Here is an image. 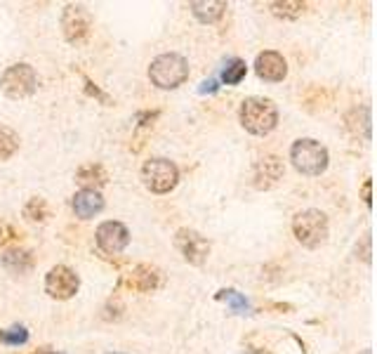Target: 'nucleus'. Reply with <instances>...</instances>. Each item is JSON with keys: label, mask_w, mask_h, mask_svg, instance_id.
<instances>
[{"label": "nucleus", "mask_w": 377, "mask_h": 354, "mask_svg": "<svg viewBox=\"0 0 377 354\" xmlns=\"http://www.w3.org/2000/svg\"><path fill=\"white\" fill-rule=\"evenodd\" d=\"M255 71L259 79L266 83H281L288 76V64H285L283 55L274 53V50H266V53L257 55Z\"/></svg>", "instance_id": "obj_11"}, {"label": "nucleus", "mask_w": 377, "mask_h": 354, "mask_svg": "<svg viewBox=\"0 0 377 354\" xmlns=\"http://www.w3.org/2000/svg\"><path fill=\"white\" fill-rule=\"evenodd\" d=\"M142 179L144 186L153 194H167L179 182V170L172 161L167 158H151L142 165Z\"/></svg>", "instance_id": "obj_6"}, {"label": "nucleus", "mask_w": 377, "mask_h": 354, "mask_svg": "<svg viewBox=\"0 0 377 354\" xmlns=\"http://www.w3.org/2000/svg\"><path fill=\"white\" fill-rule=\"evenodd\" d=\"M281 177H283V163L276 156L259 158L255 168H252V184H255V189H271L274 184H278Z\"/></svg>", "instance_id": "obj_12"}, {"label": "nucleus", "mask_w": 377, "mask_h": 354, "mask_svg": "<svg viewBox=\"0 0 377 354\" xmlns=\"http://www.w3.org/2000/svg\"><path fill=\"white\" fill-rule=\"evenodd\" d=\"M24 215L29 217L31 222H45V217H48V203H45V198L41 196L31 198L24 208Z\"/></svg>", "instance_id": "obj_22"}, {"label": "nucleus", "mask_w": 377, "mask_h": 354, "mask_svg": "<svg viewBox=\"0 0 377 354\" xmlns=\"http://www.w3.org/2000/svg\"><path fill=\"white\" fill-rule=\"evenodd\" d=\"M214 90H217V86H214V81H207V83H203L200 93H214Z\"/></svg>", "instance_id": "obj_24"}, {"label": "nucleus", "mask_w": 377, "mask_h": 354, "mask_svg": "<svg viewBox=\"0 0 377 354\" xmlns=\"http://www.w3.org/2000/svg\"><path fill=\"white\" fill-rule=\"evenodd\" d=\"M3 267L12 274H26L34 267V255H31V250L12 248L3 255Z\"/></svg>", "instance_id": "obj_17"}, {"label": "nucleus", "mask_w": 377, "mask_h": 354, "mask_svg": "<svg viewBox=\"0 0 377 354\" xmlns=\"http://www.w3.org/2000/svg\"><path fill=\"white\" fill-rule=\"evenodd\" d=\"M363 196H366V203L370 205V182L363 184Z\"/></svg>", "instance_id": "obj_25"}, {"label": "nucleus", "mask_w": 377, "mask_h": 354, "mask_svg": "<svg viewBox=\"0 0 377 354\" xmlns=\"http://www.w3.org/2000/svg\"><path fill=\"white\" fill-rule=\"evenodd\" d=\"M149 79L156 88L160 90H174L188 79V62L181 55L167 53L158 55L149 67Z\"/></svg>", "instance_id": "obj_2"}, {"label": "nucleus", "mask_w": 377, "mask_h": 354, "mask_svg": "<svg viewBox=\"0 0 377 354\" xmlns=\"http://www.w3.org/2000/svg\"><path fill=\"white\" fill-rule=\"evenodd\" d=\"M71 205H74V212L78 217L88 220V217H95L97 212L104 210V198L100 191H95V189H81L74 196V203Z\"/></svg>", "instance_id": "obj_14"}, {"label": "nucleus", "mask_w": 377, "mask_h": 354, "mask_svg": "<svg viewBox=\"0 0 377 354\" xmlns=\"http://www.w3.org/2000/svg\"><path fill=\"white\" fill-rule=\"evenodd\" d=\"M290 161L302 175H321L328 168V149L318 139L304 137L297 139L290 149Z\"/></svg>", "instance_id": "obj_4"}, {"label": "nucleus", "mask_w": 377, "mask_h": 354, "mask_svg": "<svg viewBox=\"0 0 377 354\" xmlns=\"http://www.w3.org/2000/svg\"><path fill=\"white\" fill-rule=\"evenodd\" d=\"M0 340H3L5 345L19 347L29 340V331H26L24 326H12V328H8V331H0Z\"/></svg>", "instance_id": "obj_23"}, {"label": "nucleus", "mask_w": 377, "mask_h": 354, "mask_svg": "<svg viewBox=\"0 0 377 354\" xmlns=\"http://www.w3.org/2000/svg\"><path fill=\"white\" fill-rule=\"evenodd\" d=\"M0 236H3V224H0Z\"/></svg>", "instance_id": "obj_28"}, {"label": "nucleus", "mask_w": 377, "mask_h": 354, "mask_svg": "<svg viewBox=\"0 0 377 354\" xmlns=\"http://www.w3.org/2000/svg\"><path fill=\"white\" fill-rule=\"evenodd\" d=\"M0 90L10 100H24L38 90V74L31 64H12L0 76Z\"/></svg>", "instance_id": "obj_5"}, {"label": "nucleus", "mask_w": 377, "mask_h": 354, "mask_svg": "<svg viewBox=\"0 0 377 354\" xmlns=\"http://www.w3.org/2000/svg\"><path fill=\"white\" fill-rule=\"evenodd\" d=\"M19 151V135L10 125L0 123V161H8Z\"/></svg>", "instance_id": "obj_18"}, {"label": "nucleus", "mask_w": 377, "mask_h": 354, "mask_svg": "<svg viewBox=\"0 0 377 354\" xmlns=\"http://www.w3.org/2000/svg\"><path fill=\"white\" fill-rule=\"evenodd\" d=\"M34 354H55V352H52L50 347H41V350H36Z\"/></svg>", "instance_id": "obj_26"}, {"label": "nucleus", "mask_w": 377, "mask_h": 354, "mask_svg": "<svg viewBox=\"0 0 377 354\" xmlns=\"http://www.w3.org/2000/svg\"><path fill=\"white\" fill-rule=\"evenodd\" d=\"M238 118L250 135H269L278 123V109L266 97H248L240 104Z\"/></svg>", "instance_id": "obj_1"}, {"label": "nucleus", "mask_w": 377, "mask_h": 354, "mask_svg": "<svg viewBox=\"0 0 377 354\" xmlns=\"http://www.w3.org/2000/svg\"><path fill=\"white\" fill-rule=\"evenodd\" d=\"M361 354H373V352H370V350H363Z\"/></svg>", "instance_id": "obj_27"}, {"label": "nucleus", "mask_w": 377, "mask_h": 354, "mask_svg": "<svg viewBox=\"0 0 377 354\" xmlns=\"http://www.w3.org/2000/svg\"><path fill=\"white\" fill-rule=\"evenodd\" d=\"M128 243H130V231L123 222L109 220L97 227V246H100L104 253L116 255V253H121Z\"/></svg>", "instance_id": "obj_10"}, {"label": "nucleus", "mask_w": 377, "mask_h": 354, "mask_svg": "<svg viewBox=\"0 0 377 354\" xmlns=\"http://www.w3.org/2000/svg\"><path fill=\"white\" fill-rule=\"evenodd\" d=\"M111 354H123V352H111Z\"/></svg>", "instance_id": "obj_29"}, {"label": "nucleus", "mask_w": 377, "mask_h": 354, "mask_svg": "<svg viewBox=\"0 0 377 354\" xmlns=\"http://www.w3.org/2000/svg\"><path fill=\"white\" fill-rule=\"evenodd\" d=\"M62 29H64V38L69 43H81L83 38L90 34L92 29V15L88 12V8L83 5H67L62 15Z\"/></svg>", "instance_id": "obj_9"}, {"label": "nucleus", "mask_w": 377, "mask_h": 354, "mask_svg": "<svg viewBox=\"0 0 377 354\" xmlns=\"http://www.w3.org/2000/svg\"><path fill=\"white\" fill-rule=\"evenodd\" d=\"M292 234L304 248H318L328 241V217L326 212L309 208L292 217Z\"/></svg>", "instance_id": "obj_3"}, {"label": "nucleus", "mask_w": 377, "mask_h": 354, "mask_svg": "<svg viewBox=\"0 0 377 354\" xmlns=\"http://www.w3.org/2000/svg\"><path fill=\"white\" fill-rule=\"evenodd\" d=\"M191 8V15L203 24H214L217 19H222L226 3L224 0H196V3L188 5Z\"/></svg>", "instance_id": "obj_15"}, {"label": "nucleus", "mask_w": 377, "mask_h": 354, "mask_svg": "<svg viewBox=\"0 0 377 354\" xmlns=\"http://www.w3.org/2000/svg\"><path fill=\"white\" fill-rule=\"evenodd\" d=\"M271 12L281 19H297L304 12V3H292V0H285V3H271Z\"/></svg>", "instance_id": "obj_20"}, {"label": "nucleus", "mask_w": 377, "mask_h": 354, "mask_svg": "<svg viewBox=\"0 0 377 354\" xmlns=\"http://www.w3.org/2000/svg\"><path fill=\"white\" fill-rule=\"evenodd\" d=\"M78 286H81V279H78V274L67 265L52 267L48 276H45V291H48L50 298H55V300L74 298L78 293Z\"/></svg>", "instance_id": "obj_8"}, {"label": "nucleus", "mask_w": 377, "mask_h": 354, "mask_svg": "<svg viewBox=\"0 0 377 354\" xmlns=\"http://www.w3.org/2000/svg\"><path fill=\"white\" fill-rule=\"evenodd\" d=\"M245 71H248L245 62L238 60V57H233V60H229V62L224 64L222 81L226 83V86H236V83H240V81L245 79Z\"/></svg>", "instance_id": "obj_19"}, {"label": "nucleus", "mask_w": 377, "mask_h": 354, "mask_svg": "<svg viewBox=\"0 0 377 354\" xmlns=\"http://www.w3.org/2000/svg\"><path fill=\"white\" fill-rule=\"evenodd\" d=\"M107 179H109L107 170H104L100 163H88L76 172V182L83 184V189H95L97 191L102 184H107Z\"/></svg>", "instance_id": "obj_16"}, {"label": "nucleus", "mask_w": 377, "mask_h": 354, "mask_svg": "<svg viewBox=\"0 0 377 354\" xmlns=\"http://www.w3.org/2000/svg\"><path fill=\"white\" fill-rule=\"evenodd\" d=\"M123 283L135 293H151L160 286V269L153 265H137Z\"/></svg>", "instance_id": "obj_13"}, {"label": "nucleus", "mask_w": 377, "mask_h": 354, "mask_svg": "<svg viewBox=\"0 0 377 354\" xmlns=\"http://www.w3.org/2000/svg\"><path fill=\"white\" fill-rule=\"evenodd\" d=\"M174 248L179 250L181 257L188 262V265H203L207 260V255H210V243L203 234H198L196 229H179L177 234H174Z\"/></svg>", "instance_id": "obj_7"}, {"label": "nucleus", "mask_w": 377, "mask_h": 354, "mask_svg": "<svg viewBox=\"0 0 377 354\" xmlns=\"http://www.w3.org/2000/svg\"><path fill=\"white\" fill-rule=\"evenodd\" d=\"M217 300H226V302H229V305H231V310H233V312H238V314L250 312L248 300H245L238 291H233V288H224V291H219Z\"/></svg>", "instance_id": "obj_21"}]
</instances>
